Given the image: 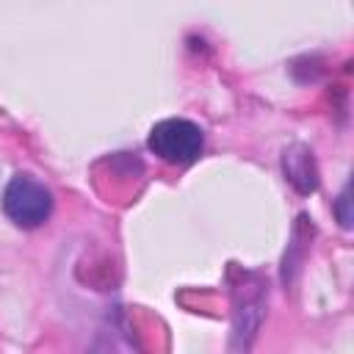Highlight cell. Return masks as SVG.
<instances>
[{"mask_svg":"<svg viewBox=\"0 0 354 354\" xmlns=\"http://www.w3.org/2000/svg\"><path fill=\"white\" fill-rule=\"evenodd\" d=\"M3 213L22 230L41 227L53 213V194L30 174H14L3 191Z\"/></svg>","mask_w":354,"mask_h":354,"instance_id":"obj_1","label":"cell"},{"mask_svg":"<svg viewBox=\"0 0 354 354\" xmlns=\"http://www.w3.org/2000/svg\"><path fill=\"white\" fill-rule=\"evenodd\" d=\"M147 147L163 163L188 166L202 155L205 136H202L199 124H194L191 119H163L149 130Z\"/></svg>","mask_w":354,"mask_h":354,"instance_id":"obj_2","label":"cell"},{"mask_svg":"<svg viewBox=\"0 0 354 354\" xmlns=\"http://www.w3.org/2000/svg\"><path fill=\"white\" fill-rule=\"evenodd\" d=\"M282 171L288 177V183L299 191V194H313L318 188V166L313 152L304 144H293L285 149L282 155Z\"/></svg>","mask_w":354,"mask_h":354,"instance_id":"obj_3","label":"cell"},{"mask_svg":"<svg viewBox=\"0 0 354 354\" xmlns=\"http://www.w3.org/2000/svg\"><path fill=\"white\" fill-rule=\"evenodd\" d=\"M348 205H351V199H348V185L340 191V196H337V205H335V213H337V218H340V224L348 230L351 227V213H348Z\"/></svg>","mask_w":354,"mask_h":354,"instance_id":"obj_4","label":"cell"}]
</instances>
